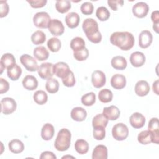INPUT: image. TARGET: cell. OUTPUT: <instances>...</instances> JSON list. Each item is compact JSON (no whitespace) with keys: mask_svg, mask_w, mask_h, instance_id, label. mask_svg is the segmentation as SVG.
I'll list each match as a JSON object with an SVG mask.
<instances>
[{"mask_svg":"<svg viewBox=\"0 0 159 159\" xmlns=\"http://www.w3.org/2000/svg\"><path fill=\"white\" fill-rule=\"evenodd\" d=\"M9 5L6 1H0V17H6L9 12Z\"/></svg>","mask_w":159,"mask_h":159,"instance_id":"obj_46","label":"cell"},{"mask_svg":"<svg viewBox=\"0 0 159 159\" xmlns=\"http://www.w3.org/2000/svg\"><path fill=\"white\" fill-rule=\"evenodd\" d=\"M74 158L73 157H72V156H64V157H62V158Z\"/></svg>","mask_w":159,"mask_h":159,"instance_id":"obj_54","label":"cell"},{"mask_svg":"<svg viewBox=\"0 0 159 159\" xmlns=\"http://www.w3.org/2000/svg\"><path fill=\"white\" fill-rule=\"evenodd\" d=\"M46 0H35V1H27V2L33 8H41L45 6L47 4Z\"/></svg>","mask_w":159,"mask_h":159,"instance_id":"obj_47","label":"cell"},{"mask_svg":"<svg viewBox=\"0 0 159 159\" xmlns=\"http://www.w3.org/2000/svg\"><path fill=\"white\" fill-rule=\"evenodd\" d=\"M22 68L16 63L7 69V76L12 81L17 80L22 74Z\"/></svg>","mask_w":159,"mask_h":159,"instance_id":"obj_27","label":"cell"},{"mask_svg":"<svg viewBox=\"0 0 159 159\" xmlns=\"http://www.w3.org/2000/svg\"><path fill=\"white\" fill-rule=\"evenodd\" d=\"M22 83L23 87L29 91L35 90L38 86V81L37 78L32 75L25 76L23 78Z\"/></svg>","mask_w":159,"mask_h":159,"instance_id":"obj_22","label":"cell"},{"mask_svg":"<svg viewBox=\"0 0 159 159\" xmlns=\"http://www.w3.org/2000/svg\"><path fill=\"white\" fill-rule=\"evenodd\" d=\"M112 135L113 138L116 140H124L129 135V129L124 123H117L112 127Z\"/></svg>","mask_w":159,"mask_h":159,"instance_id":"obj_4","label":"cell"},{"mask_svg":"<svg viewBox=\"0 0 159 159\" xmlns=\"http://www.w3.org/2000/svg\"><path fill=\"white\" fill-rule=\"evenodd\" d=\"M112 66L117 70H123L126 68L127 62L126 59L122 56H115L111 61Z\"/></svg>","mask_w":159,"mask_h":159,"instance_id":"obj_26","label":"cell"},{"mask_svg":"<svg viewBox=\"0 0 159 159\" xmlns=\"http://www.w3.org/2000/svg\"><path fill=\"white\" fill-rule=\"evenodd\" d=\"M70 47L73 52L80 50L85 48V42L83 38L76 37L71 40Z\"/></svg>","mask_w":159,"mask_h":159,"instance_id":"obj_36","label":"cell"},{"mask_svg":"<svg viewBox=\"0 0 159 159\" xmlns=\"http://www.w3.org/2000/svg\"><path fill=\"white\" fill-rule=\"evenodd\" d=\"M153 29L156 33H158V24H153Z\"/></svg>","mask_w":159,"mask_h":159,"instance_id":"obj_53","label":"cell"},{"mask_svg":"<svg viewBox=\"0 0 159 159\" xmlns=\"http://www.w3.org/2000/svg\"><path fill=\"white\" fill-rule=\"evenodd\" d=\"M96 17L101 21H106L110 17V12L109 10L104 6L99 7L96 12Z\"/></svg>","mask_w":159,"mask_h":159,"instance_id":"obj_41","label":"cell"},{"mask_svg":"<svg viewBox=\"0 0 159 159\" xmlns=\"http://www.w3.org/2000/svg\"><path fill=\"white\" fill-rule=\"evenodd\" d=\"M53 65L51 63H42L38 68L37 72L39 76L44 80H48L53 76Z\"/></svg>","mask_w":159,"mask_h":159,"instance_id":"obj_8","label":"cell"},{"mask_svg":"<svg viewBox=\"0 0 159 159\" xmlns=\"http://www.w3.org/2000/svg\"><path fill=\"white\" fill-rule=\"evenodd\" d=\"M135 92L139 96L143 97L148 94L150 88L149 84L147 81L140 80L137 82L135 86Z\"/></svg>","mask_w":159,"mask_h":159,"instance_id":"obj_18","label":"cell"},{"mask_svg":"<svg viewBox=\"0 0 159 159\" xmlns=\"http://www.w3.org/2000/svg\"><path fill=\"white\" fill-rule=\"evenodd\" d=\"M125 76L121 74L114 75L111 79V84L116 89H121L126 85Z\"/></svg>","mask_w":159,"mask_h":159,"instance_id":"obj_20","label":"cell"},{"mask_svg":"<svg viewBox=\"0 0 159 159\" xmlns=\"http://www.w3.org/2000/svg\"><path fill=\"white\" fill-rule=\"evenodd\" d=\"M31 40L35 45H40L45 42L46 35L43 32L38 30L31 35Z\"/></svg>","mask_w":159,"mask_h":159,"instance_id":"obj_35","label":"cell"},{"mask_svg":"<svg viewBox=\"0 0 159 159\" xmlns=\"http://www.w3.org/2000/svg\"><path fill=\"white\" fill-rule=\"evenodd\" d=\"M93 137L97 140H102L106 136L105 128L102 127H93Z\"/></svg>","mask_w":159,"mask_h":159,"instance_id":"obj_44","label":"cell"},{"mask_svg":"<svg viewBox=\"0 0 159 159\" xmlns=\"http://www.w3.org/2000/svg\"><path fill=\"white\" fill-rule=\"evenodd\" d=\"M71 7V4L68 0H58L55 2L56 10L61 14L67 12Z\"/></svg>","mask_w":159,"mask_h":159,"instance_id":"obj_30","label":"cell"},{"mask_svg":"<svg viewBox=\"0 0 159 159\" xmlns=\"http://www.w3.org/2000/svg\"><path fill=\"white\" fill-rule=\"evenodd\" d=\"M65 22L68 27L74 29L78 26L80 22V17L78 13L75 12H71L68 13L65 17Z\"/></svg>","mask_w":159,"mask_h":159,"instance_id":"obj_21","label":"cell"},{"mask_svg":"<svg viewBox=\"0 0 159 159\" xmlns=\"http://www.w3.org/2000/svg\"><path fill=\"white\" fill-rule=\"evenodd\" d=\"M153 41V35L148 30H142L139 36V45L142 48L148 47Z\"/></svg>","mask_w":159,"mask_h":159,"instance_id":"obj_13","label":"cell"},{"mask_svg":"<svg viewBox=\"0 0 159 159\" xmlns=\"http://www.w3.org/2000/svg\"><path fill=\"white\" fill-rule=\"evenodd\" d=\"M151 19L153 24H159V14L158 11L152 12L151 14Z\"/></svg>","mask_w":159,"mask_h":159,"instance_id":"obj_51","label":"cell"},{"mask_svg":"<svg viewBox=\"0 0 159 159\" xmlns=\"http://www.w3.org/2000/svg\"><path fill=\"white\" fill-rule=\"evenodd\" d=\"M8 147L9 150L13 153H20L23 152L24 145L23 142L19 139H13L9 142Z\"/></svg>","mask_w":159,"mask_h":159,"instance_id":"obj_29","label":"cell"},{"mask_svg":"<svg viewBox=\"0 0 159 159\" xmlns=\"http://www.w3.org/2000/svg\"><path fill=\"white\" fill-rule=\"evenodd\" d=\"M48 29L50 32L54 36L61 35L65 30V27L61 21L57 19H51L48 24Z\"/></svg>","mask_w":159,"mask_h":159,"instance_id":"obj_9","label":"cell"},{"mask_svg":"<svg viewBox=\"0 0 159 159\" xmlns=\"http://www.w3.org/2000/svg\"><path fill=\"white\" fill-rule=\"evenodd\" d=\"M103 115L110 120H116L120 116V110L116 106H110L103 109Z\"/></svg>","mask_w":159,"mask_h":159,"instance_id":"obj_17","label":"cell"},{"mask_svg":"<svg viewBox=\"0 0 159 159\" xmlns=\"http://www.w3.org/2000/svg\"><path fill=\"white\" fill-rule=\"evenodd\" d=\"M129 122L133 128L140 129L144 126L145 123V117L141 113L134 112L130 116Z\"/></svg>","mask_w":159,"mask_h":159,"instance_id":"obj_15","label":"cell"},{"mask_svg":"<svg viewBox=\"0 0 159 159\" xmlns=\"http://www.w3.org/2000/svg\"><path fill=\"white\" fill-rule=\"evenodd\" d=\"M113 94L112 91L107 88L101 89L98 94V98L99 101L103 103H107L112 101Z\"/></svg>","mask_w":159,"mask_h":159,"instance_id":"obj_37","label":"cell"},{"mask_svg":"<svg viewBox=\"0 0 159 159\" xmlns=\"http://www.w3.org/2000/svg\"><path fill=\"white\" fill-rule=\"evenodd\" d=\"M106 81L104 73L101 70H95L91 75V82L94 87L100 88L105 85Z\"/></svg>","mask_w":159,"mask_h":159,"instance_id":"obj_12","label":"cell"},{"mask_svg":"<svg viewBox=\"0 0 159 159\" xmlns=\"http://www.w3.org/2000/svg\"><path fill=\"white\" fill-rule=\"evenodd\" d=\"M1 112L5 115H8L13 113L17 107L16 101L12 98L6 97L1 101Z\"/></svg>","mask_w":159,"mask_h":159,"instance_id":"obj_6","label":"cell"},{"mask_svg":"<svg viewBox=\"0 0 159 159\" xmlns=\"http://www.w3.org/2000/svg\"><path fill=\"white\" fill-rule=\"evenodd\" d=\"M20 61L22 65L29 71H35L39 68L36 60L28 54H23L21 55L20 57Z\"/></svg>","mask_w":159,"mask_h":159,"instance_id":"obj_7","label":"cell"},{"mask_svg":"<svg viewBox=\"0 0 159 159\" xmlns=\"http://www.w3.org/2000/svg\"><path fill=\"white\" fill-rule=\"evenodd\" d=\"M138 142L143 145H147L152 142L153 136L152 133L148 130H143L140 132L137 136Z\"/></svg>","mask_w":159,"mask_h":159,"instance_id":"obj_31","label":"cell"},{"mask_svg":"<svg viewBox=\"0 0 159 159\" xmlns=\"http://www.w3.org/2000/svg\"><path fill=\"white\" fill-rule=\"evenodd\" d=\"M71 134L70 131L65 128L61 129L58 132L54 142L55 148L60 152L67 150L71 144Z\"/></svg>","mask_w":159,"mask_h":159,"instance_id":"obj_3","label":"cell"},{"mask_svg":"<svg viewBox=\"0 0 159 159\" xmlns=\"http://www.w3.org/2000/svg\"><path fill=\"white\" fill-rule=\"evenodd\" d=\"M45 89L50 94H54L58 92L59 89V83L55 78H49L45 84Z\"/></svg>","mask_w":159,"mask_h":159,"instance_id":"obj_33","label":"cell"},{"mask_svg":"<svg viewBox=\"0 0 159 159\" xmlns=\"http://www.w3.org/2000/svg\"><path fill=\"white\" fill-rule=\"evenodd\" d=\"M55 134L54 127L50 123L44 124L41 130V137L44 140H51Z\"/></svg>","mask_w":159,"mask_h":159,"instance_id":"obj_25","label":"cell"},{"mask_svg":"<svg viewBox=\"0 0 159 159\" xmlns=\"http://www.w3.org/2000/svg\"><path fill=\"white\" fill-rule=\"evenodd\" d=\"M158 84H159V80H157L155 81L153 83V91L157 94L158 95Z\"/></svg>","mask_w":159,"mask_h":159,"instance_id":"obj_52","label":"cell"},{"mask_svg":"<svg viewBox=\"0 0 159 159\" xmlns=\"http://www.w3.org/2000/svg\"><path fill=\"white\" fill-rule=\"evenodd\" d=\"M82 28L88 40L94 43H98L102 40V35L99 30L98 22L92 18L84 19Z\"/></svg>","mask_w":159,"mask_h":159,"instance_id":"obj_2","label":"cell"},{"mask_svg":"<svg viewBox=\"0 0 159 159\" xmlns=\"http://www.w3.org/2000/svg\"><path fill=\"white\" fill-rule=\"evenodd\" d=\"M148 11V6L144 2H138L132 7V13L138 18L145 17L147 15Z\"/></svg>","mask_w":159,"mask_h":159,"instance_id":"obj_11","label":"cell"},{"mask_svg":"<svg viewBox=\"0 0 159 159\" xmlns=\"http://www.w3.org/2000/svg\"><path fill=\"white\" fill-rule=\"evenodd\" d=\"M33 98L35 102L37 104L43 105L47 102L48 100V96L44 91L38 90L34 93Z\"/></svg>","mask_w":159,"mask_h":159,"instance_id":"obj_38","label":"cell"},{"mask_svg":"<svg viewBox=\"0 0 159 159\" xmlns=\"http://www.w3.org/2000/svg\"><path fill=\"white\" fill-rule=\"evenodd\" d=\"M15 63H16V59L12 54L9 53H4L1 57V60H0V68H1L0 73L2 74L4 69H7L9 67L11 66Z\"/></svg>","mask_w":159,"mask_h":159,"instance_id":"obj_16","label":"cell"},{"mask_svg":"<svg viewBox=\"0 0 159 159\" xmlns=\"http://www.w3.org/2000/svg\"><path fill=\"white\" fill-rule=\"evenodd\" d=\"M51 20L50 17L46 12H37L33 17V22L35 27L40 29L48 28V24Z\"/></svg>","mask_w":159,"mask_h":159,"instance_id":"obj_5","label":"cell"},{"mask_svg":"<svg viewBox=\"0 0 159 159\" xmlns=\"http://www.w3.org/2000/svg\"><path fill=\"white\" fill-rule=\"evenodd\" d=\"M40 159H45V158H48V159H56L57 157L56 155L52 152L50 151H45L42 152L40 156Z\"/></svg>","mask_w":159,"mask_h":159,"instance_id":"obj_50","label":"cell"},{"mask_svg":"<svg viewBox=\"0 0 159 159\" xmlns=\"http://www.w3.org/2000/svg\"><path fill=\"white\" fill-rule=\"evenodd\" d=\"M71 117L75 121L82 122L84 120L87 116L86 111L81 107H74L71 111Z\"/></svg>","mask_w":159,"mask_h":159,"instance_id":"obj_23","label":"cell"},{"mask_svg":"<svg viewBox=\"0 0 159 159\" xmlns=\"http://www.w3.org/2000/svg\"><path fill=\"white\" fill-rule=\"evenodd\" d=\"M148 129L153 136L152 143L158 144L159 142V123L158 119L157 117L152 118L148 122Z\"/></svg>","mask_w":159,"mask_h":159,"instance_id":"obj_10","label":"cell"},{"mask_svg":"<svg viewBox=\"0 0 159 159\" xmlns=\"http://www.w3.org/2000/svg\"><path fill=\"white\" fill-rule=\"evenodd\" d=\"M75 148L79 154H86L89 150V144L84 139H78L75 143Z\"/></svg>","mask_w":159,"mask_h":159,"instance_id":"obj_32","label":"cell"},{"mask_svg":"<svg viewBox=\"0 0 159 159\" xmlns=\"http://www.w3.org/2000/svg\"><path fill=\"white\" fill-rule=\"evenodd\" d=\"M81 102L86 106H91L96 102V95L93 92H89L81 97Z\"/></svg>","mask_w":159,"mask_h":159,"instance_id":"obj_40","label":"cell"},{"mask_svg":"<svg viewBox=\"0 0 159 159\" xmlns=\"http://www.w3.org/2000/svg\"><path fill=\"white\" fill-rule=\"evenodd\" d=\"M108 124V119L103 115V114H98L95 116L92 120V125L95 127H106Z\"/></svg>","mask_w":159,"mask_h":159,"instance_id":"obj_34","label":"cell"},{"mask_svg":"<svg viewBox=\"0 0 159 159\" xmlns=\"http://www.w3.org/2000/svg\"><path fill=\"white\" fill-rule=\"evenodd\" d=\"M107 4L113 10L117 11L118 6H122L124 4V1L118 0V1H107Z\"/></svg>","mask_w":159,"mask_h":159,"instance_id":"obj_49","label":"cell"},{"mask_svg":"<svg viewBox=\"0 0 159 159\" xmlns=\"http://www.w3.org/2000/svg\"><path fill=\"white\" fill-rule=\"evenodd\" d=\"M109 40L112 45L124 51L131 49L135 43V39L132 34L126 31L112 33Z\"/></svg>","mask_w":159,"mask_h":159,"instance_id":"obj_1","label":"cell"},{"mask_svg":"<svg viewBox=\"0 0 159 159\" xmlns=\"http://www.w3.org/2000/svg\"><path fill=\"white\" fill-rule=\"evenodd\" d=\"M145 56L141 52H133L130 57V62L134 67H140L145 62Z\"/></svg>","mask_w":159,"mask_h":159,"instance_id":"obj_19","label":"cell"},{"mask_svg":"<svg viewBox=\"0 0 159 159\" xmlns=\"http://www.w3.org/2000/svg\"><path fill=\"white\" fill-rule=\"evenodd\" d=\"M34 56L39 61H45L48 59L49 53L43 46H39L34 49Z\"/></svg>","mask_w":159,"mask_h":159,"instance_id":"obj_28","label":"cell"},{"mask_svg":"<svg viewBox=\"0 0 159 159\" xmlns=\"http://www.w3.org/2000/svg\"><path fill=\"white\" fill-rule=\"evenodd\" d=\"M53 73L58 78H63L70 71L68 65L63 61H59L53 65Z\"/></svg>","mask_w":159,"mask_h":159,"instance_id":"obj_14","label":"cell"},{"mask_svg":"<svg viewBox=\"0 0 159 159\" xmlns=\"http://www.w3.org/2000/svg\"><path fill=\"white\" fill-rule=\"evenodd\" d=\"M93 159H107V148L104 145H98L95 147L92 153Z\"/></svg>","mask_w":159,"mask_h":159,"instance_id":"obj_24","label":"cell"},{"mask_svg":"<svg viewBox=\"0 0 159 159\" xmlns=\"http://www.w3.org/2000/svg\"><path fill=\"white\" fill-rule=\"evenodd\" d=\"M61 80L63 84H64V86L66 87H73L76 83L74 73L71 70L66 75H65L63 78H61Z\"/></svg>","mask_w":159,"mask_h":159,"instance_id":"obj_42","label":"cell"},{"mask_svg":"<svg viewBox=\"0 0 159 159\" xmlns=\"http://www.w3.org/2000/svg\"><path fill=\"white\" fill-rule=\"evenodd\" d=\"M89 51L86 47L80 50L73 52V57L78 61H84L88 58Z\"/></svg>","mask_w":159,"mask_h":159,"instance_id":"obj_43","label":"cell"},{"mask_svg":"<svg viewBox=\"0 0 159 159\" xmlns=\"http://www.w3.org/2000/svg\"><path fill=\"white\" fill-rule=\"evenodd\" d=\"M80 10L84 15H91L93 12L94 6L90 2H84L81 4Z\"/></svg>","mask_w":159,"mask_h":159,"instance_id":"obj_45","label":"cell"},{"mask_svg":"<svg viewBox=\"0 0 159 159\" xmlns=\"http://www.w3.org/2000/svg\"><path fill=\"white\" fill-rule=\"evenodd\" d=\"M9 89V83L2 78H0V93H6Z\"/></svg>","mask_w":159,"mask_h":159,"instance_id":"obj_48","label":"cell"},{"mask_svg":"<svg viewBox=\"0 0 159 159\" xmlns=\"http://www.w3.org/2000/svg\"><path fill=\"white\" fill-rule=\"evenodd\" d=\"M47 47L52 52H57L61 48V42L57 37H52L47 41Z\"/></svg>","mask_w":159,"mask_h":159,"instance_id":"obj_39","label":"cell"}]
</instances>
